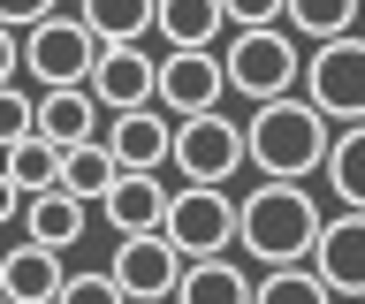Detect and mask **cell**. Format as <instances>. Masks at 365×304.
<instances>
[{"mask_svg": "<svg viewBox=\"0 0 365 304\" xmlns=\"http://www.w3.org/2000/svg\"><path fill=\"white\" fill-rule=\"evenodd\" d=\"M244 130H251V167H259L267 183H304V175H327L335 122L319 115L304 92L251 107V115H244Z\"/></svg>", "mask_w": 365, "mask_h": 304, "instance_id": "6da1fadb", "label": "cell"}, {"mask_svg": "<svg viewBox=\"0 0 365 304\" xmlns=\"http://www.w3.org/2000/svg\"><path fill=\"white\" fill-rule=\"evenodd\" d=\"M319 236H327V213H319V198L304 183H259L244 198V258H259V266H304V258L319 251Z\"/></svg>", "mask_w": 365, "mask_h": 304, "instance_id": "7a4b0ae2", "label": "cell"}, {"mask_svg": "<svg viewBox=\"0 0 365 304\" xmlns=\"http://www.w3.org/2000/svg\"><path fill=\"white\" fill-rule=\"evenodd\" d=\"M221 61H228V92L251 99V107H267V99L304 92V61L312 53H304V38L289 23H274V31H228Z\"/></svg>", "mask_w": 365, "mask_h": 304, "instance_id": "3957f363", "label": "cell"}, {"mask_svg": "<svg viewBox=\"0 0 365 304\" xmlns=\"http://www.w3.org/2000/svg\"><path fill=\"white\" fill-rule=\"evenodd\" d=\"M168 236L182 243V258H228V243L244 236V206L228 198V183H182L175 213H168Z\"/></svg>", "mask_w": 365, "mask_h": 304, "instance_id": "277c9868", "label": "cell"}, {"mask_svg": "<svg viewBox=\"0 0 365 304\" xmlns=\"http://www.w3.org/2000/svg\"><path fill=\"white\" fill-rule=\"evenodd\" d=\"M304 99H312L335 130L365 122V31L312 46V61H304Z\"/></svg>", "mask_w": 365, "mask_h": 304, "instance_id": "5b68a950", "label": "cell"}, {"mask_svg": "<svg viewBox=\"0 0 365 304\" xmlns=\"http://www.w3.org/2000/svg\"><path fill=\"white\" fill-rule=\"evenodd\" d=\"M99 38H91L84 16H53V23L23 31V69L38 76V92H68V84H91V69H99Z\"/></svg>", "mask_w": 365, "mask_h": 304, "instance_id": "8992f818", "label": "cell"}, {"mask_svg": "<svg viewBox=\"0 0 365 304\" xmlns=\"http://www.w3.org/2000/svg\"><path fill=\"white\" fill-rule=\"evenodd\" d=\"M236 167H251V130L228 115H190L175 122V175L182 183H228Z\"/></svg>", "mask_w": 365, "mask_h": 304, "instance_id": "52a82bcc", "label": "cell"}, {"mask_svg": "<svg viewBox=\"0 0 365 304\" xmlns=\"http://www.w3.org/2000/svg\"><path fill=\"white\" fill-rule=\"evenodd\" d=\"M107 274L130 289V304H175L190 258H182V243L168 229H160V236H114V266H107Z\"/></svg>", "mask_w": 365, "mask_h": 304, "instance_id": "ba28073f", "label": "cell"}, {"mask_svg": "<svg viewBox=\"0 0 365 304\" xmlns=\"http://www.w3.org/2000/svg\"><path fill=\"white\" fill-rule=\"evenodd\" d=\"M228 99V61L221 46H182V53H160V107L175 122L190 115H221Z\"/></svg>", "mask_w": 365, "mask_h": 304, "instance_id": "9c48e42d", "label": "cell"}, {"mask_svg": "<svg viewBox=\"0 0 365 304\" xmlns=\"http://www.w3.org/2000/svg\"><path fill=\"white\" fill-rule=\"evenodd\" d=\"M114 236H160L168 229V213H175V183H160L153 167H122V183L99 198Z\"/></svg>", "mask_w": 365, "mask_h": 304, "instance_id": "30bf717a", "label": "cell"}, {"mask_svg": "<svg viewBox=\"0 0 365 304\" xmlns=\"http://www.w3.org/2000/svg\"><path fill=\"white\" fill-rule=\"evenodd\" d=\"M91 99L107 115H130V107H160V61L145 46H107L99 69H91Z\"/></svg>", "mask_w": 365, "mask_h": 304, "instance_id": "8fae6325", "label": "cell"}, {"mask_svg": "<svg viewBox=\"0 0 365 304\" xmlns=\"http://www.w3.org/2000/svg\"><path fill=\"white\" fill-rule=\"evenodd\" d=\"M107 152L122 167H175V115L168 107H130V115L107 122Z\"/></svg>", "mask_w": 365, "mask_h": 304, "instance_id": "7c38bea8", "label": "cell"}, {"mask_svg": "<svg viewBox=\"0 0 365 304\" xmlns=\"http://www.w3.org/2000/svg\"><path fill=\"white\" fill-rule=\"evenodd\" d=\"M312 266H319V281H327L335 297L365 304V213H350V206H342L335 221H327V236H319Z\"/></svg>", "mask_w": 365, "mask_h": 304, "instance_id": "4fadbf2b", "label": "cell"}, {"mask_svg": "<svg viewBox=\"0 0 365 304\" xmlns=\"http://www.w3.org/2000/svg\"><path fill=\"white\" fill-rule=\"evenodd\" d=\"M0 289H8V304H61V289H68L61 251H46V243H16V251L0 258Z\"/></svg>", "mask_w": 365, "mask_h": 304, "instance_id": "5bb4252c", "label": "cell"}, {"mask_svg": "<svg viewBox=\"0 0 365 304\" xmlns=\"http://www.w3.org/2000/svg\"><path fill=\"white\" fill-rule=\"evenodd\" d=\"M38 137H53L61 152H68V145L107 137V130H99V99H91V84H68V92H38Z\"/></svg>", "mask_w": 365, "mask_h": 304, "instance_id": "9a60e30c", "label": "cell"}, {"mask_svg": "<svg viewBox=\"0 0 365 304\" xmlns=\"http://www.w3.org/2000/svg\"><path fill=\"white\" fill-rule=\"evenodd\" d=\"M61 145L53 137H16L8 145V190H0V198H8V206H31V198H38V190H61Z\"/></svg>", "mask_w": 365, "mask_h": 304, "instance_id": "2e32d148", "label": "cell"}, {"mask_svg": "<svg viewBox=\"0 0 365 304\" xmlns=\"http://www.w3.org/2000/svg\"><path fill=\"white\" fill-rule=\"evenodd\" d=\"M76 16L99 46H145V31H160V0H76Z\"/></svg>", "mask_w": 365, "mask_h": 304, "instance_id": "e0dca14e", "label": "cell"}, {"mask_svg": "<svg viewBox=\"0 0 365 304\" xmlns=\"http://www.w3.org/2000/svg\"><path fill=\"white\" fill-rule=\"evenodd\" d=\"M84 221H91V206H84V198H68V190H38V198L23 206V236L46 243V251H68V243L84 236Z\"/></svg>", "mask_w": 365, "mask_h": 304, "instance_id": "ac0fdd59", "label": "cell"}, {"mask_svg": "<svg viewBox=\"0 0 365 304\" xmlns=\"http://www.w3.org/2000/svg\"><path fill=\"white\" fill-rule=\"evenodd\" d=\"M228 31V8L221 0H160V38H168V53L182 46H221Z\"/></svg>", "mask_w": 365, "mask_h": 304, "instance_id": "d6986e66", "label": "cell"}, {"mask_svg": "<svg viewBox=\"0 0 365 304\" xmlns=\"http://www.w3.org/2000/svg\"><path fill=\"white\" fill-rule=\"evenodd\" d=\"M175 304H259V281H244L236 258H198V266L182 274Z\"/></svg>", "mask_w": 365, "mask_h": 304, "instance_id": "ffe728a7", "label": "cell"}, {"mask_svg": "<svg viewBox=\"0 0 365 304\" xmlns=\"http://www.w3.org/2000/svg\"><path fill=\"white\" fill-rule=\"evenodd\" d=\"M114 183H122V160L107 152V137H91V145H68V160H61V190H68V198L99 206V198H107Z\"/></svg>", "mask_w": 365, "mask_h": 304, "instance_id": "44dd1931", "label": "cell"}, {"mask_svg": "<svg viewBox=\"0 0 365 304\" xmlns=\"http://www.w3.org/2000/svg\"><path fill=\"white\" fill-rule=\"evenodd\" d=\"M289 31L312 46L350 38V31H365V0H289Z\"/></svg>", "mask_w": 365, "mask_h": 304, "instance_id": "7402d4cb", "label": "cell"}, {"mask_svg": "<svg viewBox=\"0 0 365 304\" xmlns=\"http://www.w3.org/2000/svg\"><path fill=\"white\" fill-rule=\"evenodd\" d=\"M327 183L350 213H365V122L335 130V152H327Z\"/></svg>", "mask_w": 365, "mask_h": 304, "instance_id": "603a6c76", "label": "cell"}, {"mask_svg": "<svg viewBox=\"0 0 365 304\" xmlns=\"http://www.w3.org/2000/svg\"><path fill=\"white\" fill-rule=\"evenodd\" d=\"M259 304H335V289L319 281V266H274L259 281Z\"/></svg>", "mask_w": 365, "mask_h": 304, "instance_id": "cb8c5ba5", "label": "cell"}, {"mask_svg": "<svg viewBox=\"0 0 365 304\" xmlns=\"http://www.w3.org/2000/svg\"><path fill=\"white\" fill-rule=\"evenodd\" d=\"M228 8V31H274L289 23V0H221Z\"/></svg>", "mask_w": 365, "mask_h": 304, "instance_id": "d4e9b609", "label": "cell"}, {"mask_svg": "<svg viewBox=\"0 0 365 304\" xmlns=\"http://www.w3.org/2000/svg\"><path fill=\"white\" fill-rule=\"evenodd\" d=\"M61 304H130V289H122L114 274H68Z\"/></svg>", "mask_w": 365, "mask_h": 304, "instance_id": "484cf974", "label": "cell"}, {"mask_svg": "<svg viewBox=\"0 0 365 304\" xmlns=\"http://www.w3.org/2000/svg\"><path fill=\"white\" fill-rule=\"evenodd\" d=\"M0 130H8V145H16V137H38V99L8 84V92H0Z\"/></svg>", "mask_w": 365, "mask_h": 304, "instance_id": "4316f807", "label": "cell"}, {"mask_svg": "<svg viewBox=\"0 0 365 304\" xmlns=\"http://www.w3.org/2000/svg\"><path fill=\"white\" fill-rule=\"evenodd\" d=\"M0 16H8L16 31H38V23H53V16H61V0H0Z\"/></svg>", "mask_w": 365, "mask_h": 304, "instance_id": "83f0119b", "label": "cell"}]
</instances>
